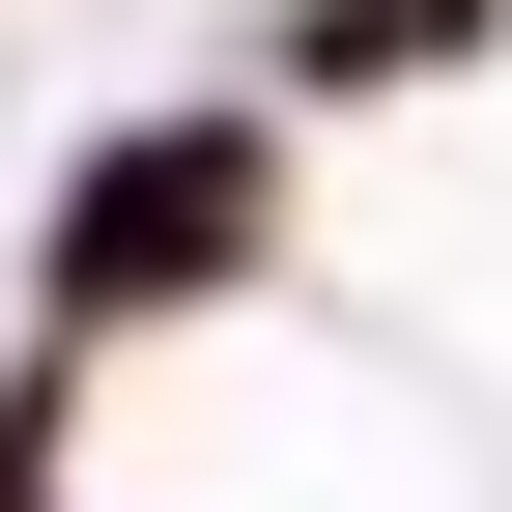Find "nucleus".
<instances>
[{
    "instance_id": "obj_2",
    "label": "nucleus",
    "mask_w": 512,
    "mask_h": 512,
    "mask_svg": "<svg viewBox=\"0 0 512 512\" xmlns=\"http://www.w3.org/2000/svg\"><path fill=\"white\" fill-rule=\"evenodd\" d=\"M512 0H285V86H456Z\"/></svg>"
},
{
    "instance_id": "obj_1",
    "label": "nucleus",
    "mask_w": 512,
    "mask_h": 512,
    "mask_svg": "<svg viewBox=\"0 0 512 512\" xmlns=\"http://www.w3.org/2000/svg\"><path fill=\"white\" fill-rule=\"evenodd\" d=\"M285 256V143L256 114H114L86 171H57V228H29V285H57V342H143V313H200Z\"/></svg>"
}]
</instances>
